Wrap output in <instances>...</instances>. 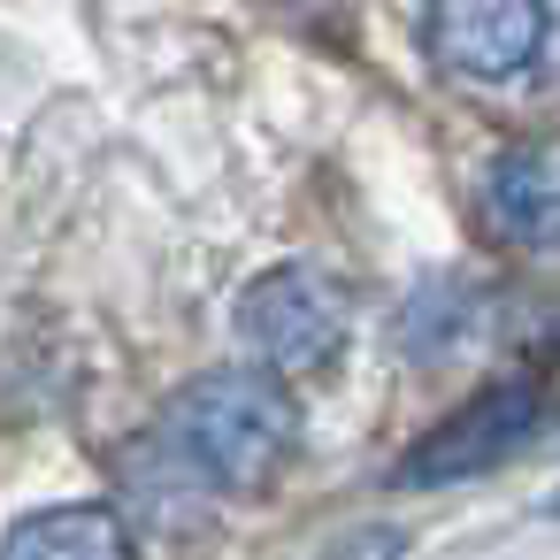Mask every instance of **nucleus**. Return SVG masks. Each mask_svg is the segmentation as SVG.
Listing matches in <instances>:
<instances>
[{
  "label": "nucleus",
  "instance_id": "obj_1",
  "mask_svg": "<svg viewBox=\"0 0 560 560\" xmlns=\"http://www.w3.org/2000/svg\"><path fill=\"white\" fill-rule=\"evenodd\" d=\"M284 376V369H277ZM269 369H208L192 376L162 422L131 453V483L170 499H208V491H261L292 445H300V407Z\"/></svg>",
  "mask_w": 560,
  "mask_h": 560
},
{
  "label": "nucleus",
  "instance_id": "obj_2",
  "mask_svg": "<svg viewBox=\"0 0 560 560\" xmlns=\"http://www.w3.org/2000/svg\"><path fill=\"white\" fill-rule=\"evenodd\" d=\"M346 330H353V300H346V284H338L330 269H315V261H277V269H261V277L238 292V338H246L269 369H284V376L330 369L338 346H346Z\"/></svg>",
  "mask_w": 560,
  "mask_h": 560
},
{
  "label": "nucleus",
  "instance_id": "obj_3",
  "mask_svg": "<svg viewBox=\"0 0 560 560\" xmlns=\"http://www.w3.org/2000/svg\"><path fill=\"white\" fill-rule=\"evenodd\" d=\"M537 430H545L537 384H483L468 407H453L445 422H430V430L415 438V453L392 468V483H399V491H445V483H468V476L514 460Z\"/></svg>",
  "mask_w": 560,
  "mask_h": 560
},
{
  "label": "nucleus",
  "instance_id": "obj_4",
  "mask_svg": "<svg viewBox=\"0 0 560 560\" xmlns=\"http://www.w3.org/2000/svg\"><path fill=\"white\" fill-rule=\"evenodd\" d=\"M422 47L453 85H506L545 47V0H430Z\"/></svg>",
  "mask_w": 560,
  "mask_h": 560
},
{
  "label": "nucleus",
  "instance_id": "obj_5",
  "mask_svg": "<svg viewBox=\"0 0 560 560\" xmlns=\"http://www.w3.org/2000/svg\"><path fill=\"white\" fill-rule=\"evenodd\" d=\"M483 215L522 254H560V139H522L483 177Z\"/></svg>",
  "mask_w": 560,
  "mask_h": 560
},
{
  "label": "nucleus",
  "instance_id": "obj_6",
  "mask_svg": "<svg viewBox=\"0 0 560 560\" xmlns=\"http://www.w3.org/2000/svg\"><path fill=\"white\" fill-rule=\"evenodd\" d=\"M0 545H9V560H124L131 529L108 506H47V514H24Z\"/></svg>",
  "mask_w": 560,
  "mask_h": 560
},
{
  "label": "nucleus",
  "instance_id": "obj_7",
  "mask_svg": "<svg viewBox=\"0 0 560 560\" xmlns=\"http://www.w3.org/2000/svg\"><path fill=\"white\" fill-rule=\"evenodd\" d=\"M460 330H468V292L438 277L430 292H415V300H407L399 346H407V353H422V361H438V353H453V346H460Z\"/></svg>",
  "mask_w": 560,
  "mask_h": 560
},
{
  "label": "nucleus",
  "instance_id": "obj_8",
  "mask_svg": "<svg viewBox=\"0 0 560 560\" xmlns=\"http://www.w3.org/2000/svg\"><path fill=\"white\" fill-rule=\"evenodd\" d=\"M277 9H300V16H315V9H338V0H277Z\"/></svg>",
  "mask_w": 560,
  "mask_h": 560
},
{
  "label": "nucleus",
  "instance_id": "obj_9",
  "mask_svg": "<svg viewBox=\"0 0 560 560\" xmlns=\"http://www.w3.org/2000/svg\"><path fill=\"white\" fill-rule=\"evenodd\" d=\"M552 514H560V491H552Z\"/></svg>",
  "mask_w": 560,
  "mask_h": 560
}]
</instances>
